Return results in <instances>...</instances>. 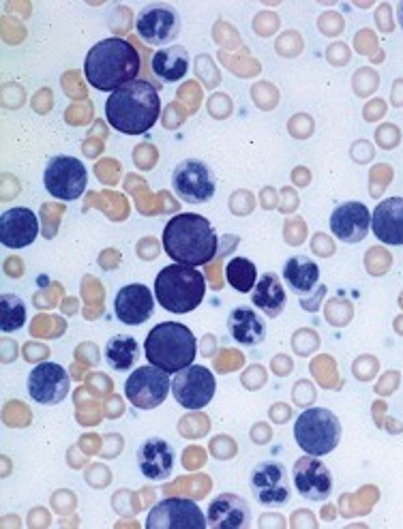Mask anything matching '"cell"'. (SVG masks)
<instances>
[{"mask_svg": "<svg viewBox=\"0 0 403 529\" xmlns=\"http://www.w3.org/2000/svg\"><path fill=\"white\" fill-rule=\"evenodd\" d=\"M292 482L298 495L309 502H326L333 495V474L320 457L305 455L292 467Z\"/></svg>", "mask_w": 403, "mask_h": 529, "instance_id": "15", "label": "cell"}, {"mask_svg": "<svg viewBox=\"0 0 403 529\" xmlns=\"http://www.w3.org/2000/svg\"><path fill=\"white\" fill-rule=\"evenodd\" d=\"M206 521L213 529H245L251 521V510L241 495L221 493L208 506Z\"/></svg>", "mask_w": 403, "mask_h": 529, "instance_id": "20", "label": "cell"}, {"mask_svg": "<svg viewBox=\"0 0 403 529\" xmlns=\"http://www.w3.org/2000/svg\"><path fill=\"white\" fill-rule=\"evenodd\" d=\"M43 185L56 200L73 202L84 195L88 187V172L84 163L76 157L56 155L48 161L43 172Z\"/></svg>", "mask_w": 403, "mask_h": 529, "instance_id": "7", "label": "cell"}, {"mask_svg": "<svg viewBox=\"0 0 403 529\" xmlns=\"http://www.w3.org/2000/svg\"><path fill=\"white\" fill-rule=\"evenodd\" d=\"M148 529H204L208 521L200 506L187 497H168L153 506L146 517Z\"/></svg>", "mask_w": 403, "mask_h": 529, "instance_id": "11", "label": "cell"}, {"mask_svg": "<svg viewBox=\"0 0 403 529\" xmlns=\"http://www.w3.org/2000/svg\"><path fill=\"white\" fill-rule=\"evenodd\" d=\"M249 485L253 495H256V500L262 506L279 508L290 502L292 491H290L286 467L277 461H264L253 467Z\"/></svg>", "mask_w": 403, "mask_h": 529, "instance_id": "13", "label": "cell"}, {"mask_svg": "<svg viewBox=\"0 0 403 529\" xmlns=\"http://www.w3.org/2000/svg\"><path fill=\"white\" fill-rule=\"evenodd\" d=\"M172 390V382H170V373L161 371L153 365H146V367H138L133 371L127 382H125V397L127 401L138 407V410H155L163 401L168 399Z\"/></svg>", "mask_w": 403, "mask_h": 529, "instance_id": "9", "label": "cell"}, {"mask_svg": "<svg viewBox=\"0 0 403 529\" xmlns=\"http://www.w3.org/2000/svg\"><path fill=\"white\" fill-rule=\"evenodd\" d=\"M253 307H258L264 315L277 317L283 309H286V287H283L281 279L273 272L262 275L251 292Z\"/></svg>", "mask_w": 403, "mask_h": 529, "instance_id": "23", "label": "cell"}, {"mask_svg": "<svg viewBox=\"0 0 403 529\" xmlns=\"http://www.w3.org/2000/svg\"><path fill=\"white\" fill-rule=\"evenodd\" d=\"M136 30L148 45H168L181 35V15L172 5L151 3L138 13Z\"/></svg>", "mask_w": 403, "mask_h": 529, "instance_id": "12", "label": "cell"}, {"mask_svg": "<svg viewBox=\"0 0 403 529\" xmlns=\"http://www.w3.org/2000/svg\"><path fill=\"white\" fill-rule=\"evenodd\" d=\"M161 243L174 264L193 268L213 262L219 251V238L213 223L198 213L172 217L163 228Z\"/></svg>", "mask_w": 403, "mask_h": 529, "instance_id": "2", "label": "cell"}, {"mask_svg": "<svg viewBox=\"0 0 403 529\" xmlns=\"http://www.w3.org/2000/svg\"><path fill=\"white\" fill-rule=\"evenodd\" d=\"M155 311V296L142 283H131L118 290L114 298V315L127 326H142Z\"/></svg>", "mask_w": 403, "mask_h": 529, "instance_id": "17", "label": "cell"}, {"mask_svg": "<svg viewBox=\"0 0 403 529\" xmlns=\"http://www.w3.org/2000/svg\"><path fill=\"white\" fill-rule=\"evenodd\" d=\"M189 71V52L183 45L159 50L153 56V73L163 82H181Z\"/></svg>", "mask_w": 403, "mask_h": 529, "instance_id": "25", "label": "cell"}, {"mask_svg": "<svg viewBox=\"0 0 403 529\" xmlns=\"http://www.w3.org/2000/svg\"><path fill=\"white\" fill-rule=\"evenodd\" d=\"M39 236V219L31 208H11L0 217V243L9 249H24Z\"/></svg>", "mask_w": 403, "mask_h": 529, "instance_id": "18", "label": "cell"}, {"mask_svg": "<svg viewBox=\"0 0 403 529\" xmlns=\"http://www.w3.org/2000/svg\"><path fill=\"white\" fill-rule=\"evenodd\" d=\"M371 230V213L361 202H343L331 215V232L346 245L363 243Z\"/></svg>", "mask_w": 403, "mask_h": 529, "instance_id": "16", "label": "cell"}, {"mask_svg": "<svg viewBox=\"0 0 403 529\" xmlns=\"http://www.w3.org/2000/svg\"><path fill=\"white\" fill-rule=\"evenodd\" d=\"M161 114L157 86L146 80H133L114 90L106 101L108 123L125 135H142L151 131Z\"/></svg>", "mask_w": 403, "mask_h": 529, "instance_id": "3", "label": "cell"}, {"mask_svg": "<svg viewBox=\"0 0 403 529\" xmlns=\"http://www.w3.org/2000/svg\"><path fill=\"white\" fill-rule=\"evenodd\" d=\"M172 189L187 204H206L213 200L217 180L202 159H183L172 172Z\"/></svg>", "mask_w": 403, "mask_h": 529, "instance_id": "8", "label": "cell"}, {"mask_svg": "<svg viewBox=\"0 0 403 529\" xmlns=\"http://www.w3.org/2000/svg\"><path fill=\"white\" fill-rule=\"evenodd\" d=\"M140 356V345L133 337L116 335L106 345V360L114 371H129Z\"/></svg>", "mask_w": 403, "mask_h": 529, "instance_id": "26", "label": "cell"}, {"mask_svg": "<svg viewBox=\"0 0 403 529\" xmlns=\"http://www.w3.org/2000/svg\"><path fill=\"white\" fill-rule=\"evenodd\" d=\"M138 467L140 474L148 480L161 482L172 476L174 463H176V452L170 442L161 440V437H148L146 442L138 448Z\"/></svg>", "mask_w": 403, "mask_h": 529, "instance_id": "19", "label": "cell"}, {"mask_svg": "<svg viewBox=\"0 0 403 529\" xmlns=\"http://www.w3.org/2000/svg\"><path fill=\"white\" fill-rule=\"evenodd\" d=\"M26 324V305L16 294L0 296V330L18 332Z\"/></svg>", "mask_w": 403, "mask_h": 529, "instance_id": "28", "label": "cell"}, {"mask_svg": "<svg viewBox=\"0 0 403 529\" xmlns=\"http://www.w3.org/2000/svg\"><path fill=\"white\" fill-rule=\"evenodd\" d=\"M371 230L384 245H403V198L382 200L371 215Z\"/></svg>", "mask_w": 403, "mask_h": 529, "instance_id": "21", "label": "cell"}, {"mask_svg": "<svg viewBox=\"0 0 403 529\" xmlns=\"http://www.w3.org/2000/svg\"><path fill=\"white\" fill-rule=\"evenodd\" d=\"M397 15H399V24H401V28H403V0L397 5Z\"/></svg>", "mask_w": 403, "mask_h": 529, "instance_id": "29", "label": "cell"}, {"mask_svg": "<svg viewBox=\"0 0 403 529\" xmlns=\"http://www.w3.org/2000/svg\"><path fill=\"white\" fill-rule=\"evenodd\" d=\"M294 440L305 455H331L341 442V422L326 407H309L294 422Z\"/></svg>", "mask_w": 403, "mask_h": 529, "instance_id": "6", "label": "cell"}, {"mask_svg": "<svg viewBox=\"0 0 403 529\" xmlns=\"http://www.w3.org/2000/svg\"><path fill=\"white\" fill-rule=\"evenodd\" d=\"M206 296V279L198 268L172 264L159 270L155 279V298L159 305L174 313L185 315L196 311Z\"/></svg>", "mask_w": 403, "mask_h": 529, "instance_id": "5", "label": "cell"}, {"mask_svg": "<svg viewBox=\"0 0 403 529\" xmlns=\"http://www.w3.org/2000/svg\"><path fill=\"white\" fill-rule=\"evenodd\" d=\"M217 380L211 369L202 365H191L178 371L172 380V395L185 410H202L213 401Z\"/></svg>", "mask_w": 403, "mask_h": 529, "instance_id": "10", "label": "cell"}, {"mask_svg": "<svg viewBox=\"0 0 403 529\" xmlns=\"http://www.w3.org/2000/svg\"><path fill=\"white\" fill-rule=\"evenodd\" d=\"M283 279H286L292 292L305 296L318 285L320 268L316 262L305 258V255H294V258H290L286 266H283Z\"/></svg>", "mask_w": 403, "mask_h": 529, "instance_id": "24", "label": "cell"}, {"mask_svg": "<svg viewBox=\"0 0 403 529\" xmlns=\"http://www.w3.org/2000/svg\"><path fill=\"white\" fill-rule=\"evenodd\" d=\"M144 354L148 365L176 375L193 365L198 354V341L185 324L161 322L146 335Z\"/></svg>", "mask_w": 403, "mask_h": 529, "instance_id": "4", "label": "cell"}, {"mask_svg": "<svg viewBox=\"0 0 403 529\" xmlns=\"http://www.w3.org/2000/svg\"><path fill=\"white\" fill-rule=\"evenodd\" d=\"M230 337L243 347H256L266 339V324L251 307H236L228 315Z\"/></svg>", "mask_w": 403, "mask_h": 529, "instance_id": "22", "label": "cell"}, {"mask_svg": "<svg viewBox=\"0 0 403 529\" xmlns=\"http://www.w3.org/2000/svg\"><path fill=\"white\" fill-rule=\"evenodd\" d=\"M28 395L39 405H58L69 395L71 377L56 362H41L28 375Z\"/></svg>", "mask_w": 403, "mask_h": 529, "instance_id": "14", "label": "cell"}, {"mask_svg": "<svg viewBox=\"0 0 403 529\" xmlns=\"http://www.w3.org/2000/svg\"><path fill=\"white\" fill-rule=\"evenodd\" d=\"M226 277L238 294H251L258 283V268L247 258H232L226 266Z\"/></svg>", "mask_w": 403, "mask_h": 529, "instance_id": "27", "label": "cell"}, {"mask_svg": "<svg viewBox=\"0 0 403 529\" xmlns=\"http://www.w3.org/2000/svg\"><path fill=\"white\" fill-rule=\"evenodd\" d=\"M142 58L131 41L108 37L95 43L84 60V78L101 93H114L125 84L138 80Z\"/></svg>", "mask_w": 403, "mask_h": 529, "instance_id": "1", "label": "cell"}]
</instances>
